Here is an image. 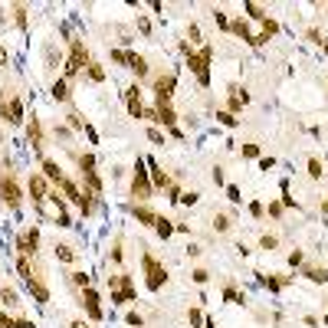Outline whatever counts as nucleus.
Returning a JSON list of instances; mask_svg holds the SVG:
<instances>
[{
	"label": "nucleus",
	"mask_w": 328,
	"mask_h": 328,
	"mask_svg": "<svg viewBox=\"0 0 328 328\" xmlns=\"http://www.w3.org/2000/svg\"><path fill=\"white\" fill-rule=\"evenodd\" d=\"M181 49L187 53V66H190V72L197 76V82H200V86H210V69H207V66H210L213 49H210V46H204L200 53H190V46H187V43H181Z\"/></svg>",
	"instance_id": "obj_1"
},
{
	"label": "nucleus",
	"mask_w": 328,
	"mask_h": 328,
	"mask_svg": "<svg viewBox=\"0 0 328 328\" xmlns=\"http://www.w3.org/2000/svg\"><path fill=\"white\" fill-rule=\"evenodd\" d=\"M141 266H144V276H148V289H151V292H158V289L167 282V269L154 259L151 253H144V256H141Z\"/></svg>",
	"instance_id": "obj_2"
},
{
	"label": "nucleus",
	"mask_w": 328,
	"mask_h": 328,
	"mask_svg": "<svg viewBox=\"0 0 328 328\" xmlns=\"http://www.w3.org/2000/svg\"><path fill=\"white\" fill-rule=\"evenodd\" d=\"M92 63V59H89V53H86V46L79 43V40H72V53H69V59H66V79H72L79 72V69H82V66H89Z\"/></svg>",
	"instance_id": "obj_3"
},
{
	"label": "nucleus",
	"mask_w": 328,
	"mask_h": 328,
	"mask_svg": "<svg viewBox=\"0 0 328 328\" xmlns=\"http://www.w3.org/2000/svg\"><path fill=\"white\" fill-rule=\"evenodd\" d=\"M131 194L138 200H148L151 197V181H148V171H144V161L138 158L135 161V181H131Z\"/></svg>",
	"instance_id": "obj_4"
},
{
	"label": "nucleus",
	"mask_w": 328,
	"mask_h": 328,
	"mask_svg": "<svg viewBox=\"0 0 328 328\" xmlns=\"http://www.w3.org/2000/svg\"><path fill=\"white\" fill-rule=\"evenodd\" d=\"M0 115H3V121H10V125H23V102L17 95L3 98V102H0Z\"/></svg>",
	"instance_id": "obj_5"
},
{
	"label": "nucleus",
	"mask_w": 328,
	"mask_h": 328,
	"mask_svg": "<svg viewBox=\"0 0 328 328\" xmlns=\"http://www.w3.org/2000/svg\"><path fill=\"white\" fill-rule=\"evenodd\" d=\"M0 197H3L10 207H20V187H17L13 174H3V177H0Z\"/></svg>",
	"instance_id": "obj_6"
},
{
	"label": "nucleus",
	"mask_w": 328,
	"mask_h": 328,
	"mask_svg": "<svg viewBox=\"0 0 328 328\" xmlns=\"http://www.w3.org/2000/svg\"><path fill=\"white\" fill-rule=\"evenodd\" d=\"M174 86H177L174 72H164V76L154 79V92H158V98H171V95H174Z\"/></svg>",
	"instance_id": "obj_7"
},
{
	"label": "nucleus",
	"mask_w": 328,
	"mask_h": 328,
	"mask_svg": "<svg viewBox=\"0 0 328 328\" xmlns=\"http://www.w3.org/2000/svg\"><path fill=\"white\" fill-rule=\"evenodd\" d=\"M82 305H86V312H89V318H92V322H102L98 295H95V289H92V285H89V289H82Z\"/></svg>",
	"instance_id": "obj_8"
},
{
	"label": "nucleus",
	"mask_w": 328,
	"mask_h": 328,
	"mask_svg": "<svg viewBox=\"0 0 328 328\" xmlns=\"http://www.w3.org/2000/svg\"><path fill=\"white\" fill-rule=\"evenodd\" d=\"M30 194H33V200H36L40 207L49 200V190H46V177H43V174H33V177H30Z\"/></svg>",
	"instance_id": "obj_9"
},
{
	"label": "nucleus",
	"mask_w": 328,
	"mask_h": 328,
	"mask_svg": "<svg viewBox=\"0 0 328 328\" xmlns=\"http://www.w3.org/2000/svg\"><path fill=\"white\" fill-rule=\"evenodd\" d=\"M158 125H167V128H174V121H177V115H174V109H171V98H158Z\"/></svg>",
	"instance_id": "obj_10"
},
{
	"label": "nucleus",
	"mask_w": 328,
	"mask_h": 328,
	"mask_svg": "<svg viewBox=\"0 0 328 328\" xmlns=\"http://www.w3.org/2000/svg\"><path fill=\"white\" fill-rule=\"evenodd\" d=\"M125 102H128L131 118H144V105H141V95H138V86L125 89Z\"/></svg>",
	"instance_id": "obj_11"
},
{
	"label": "nucleus",
	"mask_w": 328,
	"mask_h": 328,
	"mask_svg": "<svg viewBox=\"0 0 328 328\" xmlns=\"http://www.w3.org/2000/svg\"><path fill=\"white\" fill-rule=\"evenodd\" d=\"M36 243H40V233H36V227H33L17 240V250H20L23 256H33V253H36Z\"/></svg>",
	"instance_id": "obj_12"
},
{
	"label": "nucleus",
	"mask_w": 328,
	"mask_h": 328,
	"mask_svg": "<svg viewBox=\"0 0 328 328\" xmlns=\"http://www.w3.org/2000/svg\"><path fill=\"white\" fill-rule=\"evenodd\" d=\"M26 138H30V144L40 151L43 148V128H40V121L33 118V121H26Z\"/></svg>",
	"instance_id": "obj_13"
},
{
	"label": "nucleus",
	"mask_w": 328,
	"mask_h": 328,
	"mask_svg": "<svg viewBox=\"0 0 328 328\" xmlns=\"http://www.w3.org/2000/svg\"><path fill=\"white\" fill-rule=\"evenodd\" d=\"M112 302H115V305H128V302H138V292H135V289H112Z\"/></svg>",
	"instance_id": "obj_14"
},
{
	"label": "nucleus",
	"mask_w": 328,
	"mask_h": 328,
	"mask_svg": "<svg viewBox=\"0 0 328 328\" xmlns=\"http://www.w3.org/2000/svg\"><path fill=\"white\" fill-rule=\"evenodd\" d=\"M305 279H308V282H315V285H328V269H325V266H308Z\"/></svg>",
	"instance_id": "obj_15"
},
{
	"label": "nucleus",
	"mask_w": 328,
	"mask_h": 328,
	"mask_svg": "<svg viewBox=\"0 0 328 328\" xmlns=\"http://www.w3.org/2000/svg\"><path fill=\"white\" fill-rule=\"evenodd\" d=\"M128 69L135 76H148V59L138 56V53H128Z\"/></svg>",
	"instance_id": "obj_16"
},
{
	"label": "nucleus",
	"mask_w": 328,
	"mask_h": 328,
	"mask_svg": "<svg viewBox=\"0 0 328 328\" xmlns=\"http://www.w3.org/2000/svg\"><path fill=\"white\" fill-rule=\"evenodd\" d=\"M43 177H49V181H53V184L56 187H59V181H63V171H59V164H56V161H49V158H46V161H43Z\"/></svg>",
	"instance_id": "obj_17"
},
{
	"label": "nucleus",
	"mask_w": 328,
	"mask_h": 328,
	"mask_svg": "<svg viewBox=\"0 0 328 328\" xmlns=\"http://www.w3.org/2000/svg\"><path fill=\"white\" fill-rule=\"evenodd\" d=\"M131 213H135V220H138V223H144V227H154V220H158V213H151L148 207H138V204L131 207Z\"/></svg>",
	"instance_id": "obj_18"
},
{
	"label": "nucleus",
	"mask_w": 328,
	"mask_h": 328,
	"mask_svg": "<svg viewBox=\"0 0 328 328\" xmlns=\"http://www.w3.org/2000/svg\"><path fill=\"white\" fill-rule=\"evenodd\" d=\"M56 259L59 262H76L79 253L72 250V246H66V243H56Z\"/></svg>",
	"instance_id": "obj_19"
},
{
	"label": "nucleus",
	"mask_w": 328,
	"mask_h": 328,
	"mask_svg": "<svg viewBox=\"0 0 328 328\" xmlns=\"http://www.w3.org/2000/svg\"><path fill=\"white\" fill-rule=\"evenodd\" d=\"M30 292H33V299H36V302H49V289H46L40 279H30Z\"/></svg>",
	"instance_id": "obj_20"
},
{
	"label": "nucleus",
	"mask_w": 328,
	"mask_h": 328,
	"mask_svg": "<svg viewBox=\"0 0 328 328\" xmlns=\"http://www.w3.org/2000/svg\"><path fill=\"white\" fill-rule=\"evenodd\" d=\"M154 230H158V236H161V240H167V236H171V233H174V223H171V220H164V217H158L154 220Z\"/></svg>",
	"instance_id": "obj_21"
},
{
	"label": "nucleus",
	"mask_w": 328,
	"mask_h": 328,
	"mask_svg": "<svg viewBox=\"0 0 328 328\" xmlns=\"http://www.w3.org/2000/svg\"><path fill=\"white\" fill-rule=\"evenodd\" d=\"M151 181H154V187H171V177L164 174V171H161L154 161H151Z\"/></svg>",
	"instance_id": "obj_22"
},
{
	"label": "nucleus",
	"mask_w": 328,
	"mask_h": 328,
	"mask_svg": "<svg viewBox=\"0 0 328 328\" xmlns=\"http://www.w3.org/2000/svg\"><path fill=\"white\" fill-rule=\"evenodd\" d=\"M213 230H217V233H230V230H233V217L217 213V217H213Z\"/></svg>",
	"instance_id": "obj_23"
},
{
	"label": "nucleus",
	"mask_w": 328,
	"mask_h": 328,
	"mask_svg": "<svg viewBox=\"0 0 328 328\" xmlns=\"http://www.w3.org/2000/svg\"><path fill=\"white\" fill-rule=\"evenodd\" d=\"M230 30L236 33L240 40H246V43H253V33H250V26H246V23H243V20H233V23H230Z\"/></svg>",
	"instance_id": "obj_24"
},
{
	"label": "nucleus",
	"mask_w": 328,
	"mask_h": 328,
	"mask_svg": "<svg viewBox=\"0 0 328 328\" xmlns=\"http://www.w3.org/2000/svg\"><path fill=\"white\" fill-rule=\"evenodd\" d=\"M53 98L56 102H69V86H66L63 79H56L53 82Z\"/></svg>",
	"instance_id": "obj_25"
},
{
	"label": "nucleus",
	"mask_w": 328,
	"mask_h": 328,
	"mask_svg": "<svg viewBox=\"0 0 328 328\" xmlns=\"http://www.w3.org/2000/svg\"><path fill=\"white\" fill-rule=\"evenodd\" d=\"M322 174H325V171H322V161H318L315 154H308V177H312V181H318Z\"/></svg>",
	"instance_id": "obj_26"
},
{
	"label": "nucleus",
	"mask_w": 328,
	"mask_h": 328,
	"mask_svg": "<svg viewBox=\"0 0 328 328\" xmlns=\"http://www.w3.org/2000/svg\"><path fill=\"white\" fill-rule=\"evenodd\" d=\"M0 302H3V305H20V299H17V292H13L10 285L0 289Z\"/></svg>",
	"instance_id": "obj_27"
},
{
	"label": "nucleus",
	"mask_w": 328,
	"mask_h": 328,
	"mask_svg": "<svg viewBox=\"0 0 328 328\" xmlns=\"http://www.w3.org/2000/svg\"><path fill=\"white\" fill-rule=\"evenodd\" d=\"M17 273H20L26 282L33 279V273H30V256H20V259H17Z\"/></svg>",
	"instance_id": "obj_28"
},
{
	"label": "nucleus",
	"mask_w": 328,
	"mask_h": 328,
	"mask_svg": "<svg viewBox=\"0 0 328 328\" xmlns=\"http://www.w3.org/2000/svg\"><path fill=\"white\" fill-rule=\"evenodd\" d=\"M285 282H289V279H273V276H262V285H266L269 292H279Z\"/></svg>",
	"instance_id": "obj_29"
},
{
	"label": "nucleus",
	"mask_w": 328,
	"mask_h": 328,
	"mask_svg": "<svg viewBox=\"0 0 328 328\" xmlns=\"http://www.w3.org/2000/svg\"><path fill=\"white\" fill-rule=\"evenodd\" d=\"M217 121L223 128H236V115H233V112H217Z\"/></svg>",
	"instance_id": "obj_30"
},
{
	"label": "nucleus",
	"mask_w": 328,
	"mask_h": 328,
	"mask_svg": "<svg viewBox=\"0 0 328 328\" xmlns=\"http://www.w3.org/2000/svg\"><path fill=\"white\" fill-rule=\"evenodd\" d=\"M86 69H89V79H92V82H102V79H105V69H102L98 63H89Z\"/></svg>",
	"instance_id": "obj_31"
},
{
	"label": "nucleus",
	"mask_w": 328,
	"mask_h": 328,
	"mask_svg": "<svg viewBox=\"0 0 328 328\" xmlns=\"http://www.w3.org/2000/svg\"><path fill=\"white\" fill-rule=\"evenodd\" d=\"M276 33H279V23H276V20H269V17H266V20H262V36H266V40H269V36H276Z\"/></svg>",
	"instance_id": "obj_32"
},
{
	"label": "nucleus",
	"mask_w": 328,
	"mask_h": 328,
	"mask_svg": "<svg viewBox=\"0 0 328 328\" xmlns=\"http://www.w3.org/2000/svg\"><path fill=\"white\" fill-rule=\"evenodd\" d=\"M13 20H17V26H26V7H23V3H17V7H13Z\"/></svg>",
	"instance_id": "obj_33"
},
{
	"label": "nucleus",
	"mask_w": 328,
	"mask_h": 328,
	"mask_svg": "<svg viewBox=\"0 0 328 328\" xmlns=\"http://www.w3.org/2000/svg\"><path fill=\"white\" fill-rule=\"evenodd\" d=\"M223 299H227V302H243V295L236 292V285H233V282H227V289H223Z\"/></svg>",
	"instance_id": "obj_34"
},
{
	"label": "nucleus",
	"mask_w": 328,
	"mask_h": 328,
	"mask_svg": "<svg viewBox=\"0 0 328 328\" xmlns=\"http://www.w3.org/2000/svg\"><path fill=\"white\" fill-rule=\"evenodd\" d=\"M246 13H250V17H253V20H266V10H262V7H259V3H246Z\"/></svg>",
	"instance_id": "obj_35"
},
{
	"label": "nucleus",
	"mask_w": 328,
	"mask_h": 328,
	"mask_svg": "<svg viewBox=\"0 0 328 328\" xmlns=\"http://www.w3.org/2000/svg\"><path fill=\"white\" fill-rule=\"evenodd\" d=\"M69 279H72V285H79V289H89V276L86 273H69Z\"/></svg>",
	"instance_id": "obj_36"
},
{
	"label": "nucleus",
	"mask_w": 328,
	"mask_h": 328,
	"mask_svg": "<svg viewBox=\"0 0 328 328\" xmlns=\"http://www.w3.org/2000/svg\"><path fill=\"white\" fill-rule=\"evenodd\" d=\"M276 243H279V240H276L273 233H262V236H259V246H262V250H276Z\"/></svg>",
	"instance_id": "obj_37"
},
{
	"label": "nucleus",
	"mask_w": 328,
	"mask_h": 328,
	"mask_svg": "<svg viewBox=\"0 0 328 328\" xmlns=\"http://www.w3.org/2000/svg\"><path fill=\"white\" fill-rule=\"evenodd\" d=\"M187 322H190V325H204V312H200V308H190V312H187Z\"/></svg>",
	"instance_id": "obj_38"
},
{
	"label": "nucleus",
	"mask_w": 328,
	"mask_h": 328,
	"mask_svg": "<svg viewBox=\"0 0 328 328\" xmlns=\"http://www.w3.org/2000/svg\"><path fill=\"white\" fill-rule=\"evenodd\" d=\"M190 279H194L197 285H204V282L210 279V273H207V269H194V273H190Z\"/></svg>",
	"instance_id": "obj_39"
},
{
	"label": "nucleus",
	"mask_w": 328,
	"mask_h": 328,
	"mask_svg": "<svg viewBox=\"0 0 328 328\" xmlns=\"http://www.w3.org/2000/svg\"><path fill=\"white\" fill-rule=\"evenodd\" d=\"M305 40H308V43H325V40H322V33H318L315 26H308V30H305Z\"/></svg>",
	"instance_id": "obj_40"
},
{
	"label": "nucleus",
	"mask_w": 328,
	"mask_h": 328,
	"mask_svg": "<svg viewBox=\"0 0 328 328\" xmlns=\"http://www.w3.org/2000/svg\"><path fill=\"white\" fill-rule=\"evenodd\" d=\"M66 118H69V128H76V131H82V128H86V121L79 118L76 112H72V115H66Z\"/></svg>",
	"instance_id": "obj_41"
},
{
	"label": "nucleus",
	"mask_w": 328,
	"mask_h": 328,
	"mask_svg": "<svg viewBox=\"0 0 328 328\" xmlns=\"http://www.w3.org/2000/svg\"><path fill=\"white\" fill-rule=\"evenodd\" d=\"M197 200H200V194H197V190H190V194H181V204H187V207H194Z\"/></svg>",
	"instance_id": "obj_42"
},
{
	"label": "nucleus",
	"mask_w": 328,
	"mask_h": 328,
	"mask_svg": "<svg viewBox=\"0 0 328 328\" xmlns=\"http://www.w3.org/2000/svg\"><path fill=\"white\" fill-rule=\"evenodd\" d=\"M243 158H259V144H243Z\"/></svg>",
	"instance_id": "obj_43"
},
{
	"label": "nucleus",
	"mask_w": 328,
	"mask_h": 328,
	"mask_svg": "<svg viewBox=\"0 0 328 328\" xmlns=\"http://www.w3.org/2000/svg\"><path fill=\"white\" fill-rule=\"evenodd\" d=\"M112 259H115V262H121V256H125V250H121V240H115V246H112Z\"/></svg>",
	"instance_id": "obj_44"
},
{
	"label": "nucleus",
	"mask_w": 328,
	"mask_h": 328,
	"mask_svg": "<svg viewBox=\"0 0 328 328\" xmlns=\"http://www.w3.org/2000/svg\"><path fill=\"white\" fill-rule=\"evenodd\" d=\"M125 322H128V325H131V328H135V325L141 328V322H144V318H141V315H138V312H128V315H125Z\"/></svg>",
	"instance_id": "obj_45"
},
{
	"label": "nucleus",
	"mask_w": 328,
	"mask_h": 328,
	"mask_svg": "<svg viewBox=\"0 0 328 328\" xmlns=\"http://www.w3.org/2000/svg\"><path fill=\"white\" fill-rule=\"evenodd\" d=\"M213 20H217L223 30H230V20H227V13H223V10H213Z\"/></svg>",
	"instance_id": "obj_46"
},
{
	"label": "nucleus",
	"mask_w": 328,
	"mask_h": 328,
	"mask_svg": "<svg viewBox=\"0 0 328 328\" xmlns=\"http://www.w3.org/2000/svg\"><path fill=\"white\" fill-rule=\"evenodd\" d=\"M227 197L233 200V204H240V200H243V197H240V187H233V184L227 187Z\"/></svg>",
	"instance_id": "obj_47"
},
{
	"label": "nucleus",
	"mask_w": 328,
	"mask_h": 328,
	"mask_svg": "<svg viewBox=\"0 0 328 328\" xmlns=\"http://www.w3.org/2000/svg\"><path fill=\"white\" fill-rule=\"evenodd\" d=\"M148 138H151L154 144H164V135H161L158 128H148Z\"/></svg>",
	"instance_id": "obj_48"
},
{
	"label": "nucleus",
	"mask_w": 328,
	"mask_h": 328,
	"mask_svg": "<svg viewBox=\"0 0 328 328\" xmlns=\"http://www.w3.org/2000/svg\"><path fill=\"white\" fill-rule=\"evenodd\" d=\"M269 213H273V217H282V200H273V204H269Z\"/></svg>",
	"instance_id": "obj_49"
},
{
	"label": "nucleus",
	"mask_w": 328,
	"mask_h": 328,
	"mask_svg": "<svg viewBox=\"0 0 328 328\" xmlns=\"http://www.w3.org/2000/svg\"><path fill=\"white\" fill-rule=\"evenodd\" d=\"M187 36H190L194 43H200V30H197V23H190V30H187Z\"/></svg>",
	"instance_id": "obj_50"
},
{
	"label": "nucleus",
	"mask_w": 328,
	"mask_h": 328,
	"mask_svg": "<svg viewBox=\"0 0 328 328\" xmlns=\"http://www.w3.org/2000/svg\"><path fill=\"white\" fill-rule=\"evenodd\" d=\"M289 262H292V266H299V262H302V250H295V253H289Z\"/></svg>",
	"instance_id": "obj_51"
},
{
	"label": "nucleus",
	"mask_w": 328,
	"mask_h": 328,
	"mask_svg": "<svg viewBox=\"0 0 328 328\" xmlns=\"http://www.w3.org/2000/svg\"><path fill=\"white\" fill-rule=\"evenodd\" d=\"M13 328H33V322H30V318H17V322H13Z\"/></svg>",
	"instance_id": "obj_52"
},
{
	"label": "nucleus",
	"mask_w": 328,
	"mask_h": 328,
	"mask_svg": "<svg viewBox=\"0 0 328 328\" xmlns=\"http://www.w3.org/2000/svg\"><path fill=\"white\" fill-rule=\"evenodd\" d=\"M138 30H141V33H148V30H151V23L144 20V17H138Z\"/></svg>",
	"instance_id": "obj_53"
},
{
	"label": "nucleus",
	"mask_w": 328,
	"mask_h": 328,
	"mask_svg": "<svg viewBox=\"0 0 328 328\" xmlns=\"http://www.w3.org/2000/svg\"><path fill=\"white\" fill-rule=\"evenodd\" d=\"M213 184H217V187L223 184V171H220V167H213Z\"/></svg>",
	"instance_id": "obj_54"
},
{
	"label": "nucleus",
	"mask_w": 328,
	"mask_h": 328,
	"mask_svg": "<svg viewBox=\"0 0 328 328\" xmlns=\"http://www.w3.org/2000/svg\"><path fill=\"white\" fill-rule=\"evenodd\" d=\"M250 213L253 217H262V204H250Z\"/></svg>",
	"instance_id": "obj_55"
},
{
	"label": "nucleus",
	"mask_w": 328,
	"mask_h": 328,
	"mask_svg": "<svg viewBox=\"0 0 328 328\" xmlns=\"http://www.w3.org/2000/svg\"><path fill=\"white\" fill-rule=\"evenodd\" d=\"M0 328H13V318H7V315H0Z\"/></svg>",
	"instance_id": "obj_56"
},
{
	"label": "nucleus",
	"mask_w": 328,
	"mask_h": 328,
	"mask_svg": "<svg viewBox=\"0 0 328 328\" xmlns=\"http://www.w3.org/2000/svg\"><path fill=\"white\" fill-rule=\"evenodd\" d=\"M3 66H7V49L0 46V69H3Z\"/></svg>",
	"instance_id": "obj_57"
},
{
	"label": "nucleus",
	"mask_w": 328,
	"mask_h": 328,
	"mask_svg": "<svg viewBox=\"0 0 328 328\" xmlns=\"http://www.w3.org/2000/svg\"><path fill=\"white\" fill-rule=\"evenodd\" d=\"M69 328H89L86 322H69Z\"/></svg>",
	"instance_id": "obj_58"
},
{
	"label": "nucleus",
	"mask_w": 328,
	"mask_h": 328,
	"mask_svg": "<svg viewBox=\"0 0 328 328\" xmlns=\"http://www.w3.org/2000/svg\"><path fill=\"white\" fill-rule=\"evenodd\" d=\"M204 328H217V322H210V318H204Z\"/></svg>",
	"instance_id": "obj_59"
},
{
	"label": "nucleus",
	"mask_w": 328,
	"mask_h": 328,
	"mask_svg": "<svg viewBox=\"0 0 328 328\" xmlns=\"http://www.w3.org/2000/svg\"><path fill=\"white\" fill-rule=\"evenodd\" d=\"M0 23H7V13H3V7H0Z\"/></svg>",
	"instance_id": "obj_60"
}]
</instances>
